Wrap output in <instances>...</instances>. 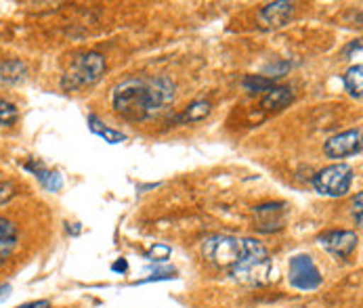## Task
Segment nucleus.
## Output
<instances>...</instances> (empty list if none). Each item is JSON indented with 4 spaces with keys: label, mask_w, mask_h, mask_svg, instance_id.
<instances>
[{
    "label": "nucleus",
    "mask_w": 363,
    "mask_h": 308,
    "mask_svg": "<svg viewBox=\"0 0 363 308\" xmlns=\"http://www.w3.org/2000/svg\"><path fill=\"white\" fill-rule=\"evenodd\" d=\"M174 82L164 76H137L113 89V109L128 122H145L174 99Z\"/></svg>",
    "instance_id": "obj_1"
},
{
    "label": "nucleus",
    "mask_w": 363,
    "mask_h": 308,
    "mask_svg": "<svg viewBox=\"0 0 363 308\" xmlns=\"http://www.w3.org/2000/svg\"><path fill=\"white\" fill-rule=\"evenodd\" d=\"M271 270L273 262L269 260L267 248L257 239L244 237V256L233 268H229V275L244 285L259 287L271 281Z\"/></svg>",
    "instance_id": "obj_2"
},
{
    "label": "nucleus",
    "mask_w": 363,
    "mask_h": 308,
    "mask_svg": "<svg viewBox=\"0 0 363 308\" xmlns=\"http://www.w3.org/2000/svg\"><path fill=\"white\" fill-rule=\"evenodd\" d=\"M105 74V57L99 52H84L76 57L65 72L61 86L65 91H80L84 86L95 84Z\"/></svg>",
    "instance_id": "obj_3"
},
{
    "label": "nucleus",
    "mask_w": 363,
    "mask_h": 308,
    "mask_svg": "<svg viewBox=\"0 0 363 308\" xmlns=\"http://www.w3.org/2000/svg\"><path fill=\"white\" fill-rule=\"evenodd\" d=\"M355 172L349 164H332L313 176V189L325 198H342L353 185Z\"/></svg>",
    "instance_id": "obj_4"
},
{
    "label": "nucleus",
    "mask_w": 363,
    "mask_h": 308,
    "mask_svg": "<svg viewBox=\"0 0 363 308\" xmlns=\"http://www.w3.org/2000/svg\"><path fill=\"white\" fill-rule=\"evenodd\" d=\"M204 256L220 268H233L244 256V239L231 235H212L202 244Z\"/></svg>",
    "instance_id": "obj_5"
},
{
    "label": "nucleus",
    "mask_w": 363,
    "mask_h": 308,
    "mask_svg": "<svg viewBox=\"0 0 363 308\" xmlns=\"http://www.w3.org/2000/svg\"><path fill=\"white\" fill-rule=\"evenodd\" d=\"M288 279L292 283V287L301 290V292H311L321 285V273L315 266L311 256H294L290 260V268H288Z\"/></svg>",
    "instance_id": "obj_6"
},
{
    "label": "nucleus",
    "mask_w": 363,
    "mask_h": 308,
    "mask_svg": "<svg viewBox=\"0 0 363 308\" xmlns=\"http://www.w3.org/2000/svg\"><path fill=\"white\" fill-rule=\"evenodd\" d=\"M323 152L332 159H342L349 155L362 154V128L347 130V132H340V135L328 139L323 145Z\"/></svg>",
    "instance_id": "obj_7"
},
{
    "label": "nucleus",
    "mask_w": 363,
    "mask_h": 308,
    "mask_svg": "<svg viewBox=\"0 0 363 308\" xmlns=\"http://www.w3.org/2000/svg\"><path fill=\"white\" fill-rule=\"evenodd\" d=\"M319 244L332 256L349 258L355 252V248L359 244V237L353 231H328V233L319 235Z\"/></svg>",
    "instance_id": "obj_8"
},
{
    "label": "nucleus",
    "mask_w": 363,
    "mask_h": 308,
    "mask_svg": "<svg viewBox=\"0 0 363 308\" xmlns=\"http://www.w3.org/2000/svg\"><path fill=\"white\" fill-rule=\"evenodd\" d=\"M294 17V4L286 2V0H277L271 2L267 6H262L259 13L260 23L269 30H279L284 28L290 19Z\"/></svg>",
    "instance_id": "obj_9"
},
{
    "label": "nucleus",
    "mask_w": 363,
    "mask_h": 308,
    "mask_svg": "<svg viewBox=\"0 0 363 308\" xmlns=\"http://www.w3.org/2000/svg\"><path fill=\"white\" fill-rule=\"evenodd\" d=\"M284 204H262L255 207L257 220H259V231L271 233L279 231L284 227Z\"/></svg>",
    "instance_id": "obj_10"
},
{
    "label": "nucleus",
    "mask_w": 363,
    "mask_h": 308,
    "mask_svg": "<svg viewBox=\"0 0 363 308\" xmlns=\"http://www.w3.org/2000/svg\"><path fill=\"white\" fill-rule=\"evenodd\" d=\"M26 170L32 172V174L38 178V183H40L47 191H51V193H59V191H61L63 178H61V174H59L57 170L47 168L45 164H40V161H36V159H30V161L26 164Z\"/></svg>",
    "instance_id": "obj_11"
},
{
    "label": "nucleus",
    "mask_w": 363,
    "mask_h": 308,
    "mask_svg": "<svg viewBox=\"0 0 363 308\" xmlns=\"http://www.w3.org/2000/svg\"><path fill=\"white\" fill-rule=\"evenodd\" d=\"M17 248V227L13 220L0 216V262L9 260Z\"/></svg>",
    "instance_id": "obj_12"
},
{
    "label": "nucleus",
    "mask_w": 363,
    "mask_h": 308,
    "mask_svg": "<svg viewBox=\"0 0 363 308\" xmlns=\"http://www.w3.org/2000/svg\"><path fill=\"white\" fill-rule=\"evenodd\" d=\"M89 128H91V132H93V135L101 137L105 143H109V145H118V143H124V141H126V135H124V132H120V130H113V128L105 126L104 122H101L95 113H91V115H89Z\"/></svg>",
    "instance_id": "obj_13"
},
{
    "label": "nucleus",
    "mask_w": 363,
    "mask_h": 308,
    "mask_svg": "<svg viewBox=\"0 0 363 308\" xmlns=\"http://www.w3.org/2000/svg\"><path fill=\"white\" fill-rule=\"evenodd\" d=\"M292 103V91L284 89V86H273L271 91H267V95L260 99V107L271 111V109H281L286 105Z\"/></svg>",
    "instance_id": "obj_14"
},
{
    "label": "nucleus",
    "mask_w": 363,
    "mask_h": 308,
    "mask_svg": "<svg viewBox=\"0 0 363 308\" xmlns=\"http://www.w3.org/2000/svg\"><path fill=\"white\" fill-rule=\"evenodd\" d=\"M26 74H28V69L19 59H11V61L0 63V80L2 82H19V80H23Z\"/></svg>",
    "instance_id": "obj_15"
},
{
    "label": "nucleus",
    "mask_w": 363,
    "mask_h": 308,
    "mask_svg": "<svg viewBox=\"0 0 363 308\" xmlns=\"http://www.w3.org/2000/svg\"><path fill=\"white\" fill-rule=\"evenodd\" d=\"M363 67L362 65H353L349 67V72L345 74V86H347V93L355 99H362L363 91Z\"/></svg>",
    "instance_id": "obj_16"
},
{
    "label": "nucleus",
    "mask_w": 363,
    "mask_h": 308,
    "mask_svg": "<svg viewBox=\"0 0 363 308\" xmlns=\"http://www.w3.org/2000/svg\"><path fill=\"white\" fill-rule=\"evenodd\" d=\"M210 113V103L208 101H196L194 105H189V109L179 118L181 122H200L204 120Z\"/></svg>",
    "instance_id": "obj_17"
},
{
    "label": "nucleus",
    "mask_w": 363,
    "mask_h": 308,
    "mask_svg": "<svg viewBox=\"0 0 363 308\" xmlns=\"http://www.w3.org/2000/svg\"><path fill=\"white\" fill-rule=\"evenodd\" d=\"M244 89L250 93H267L273 89V80L267 76H246L244 80Z\"/></svg>",
    "instance_id": "obj_18"
},
{
    "label": "nucleus",
    "mask_w": 363,
    "mask_h": 308,
    "mask_svg": "<svg viewBox=\"0 0 363 308\" xmlns=\"http://www.w3.org/2000/svg\"><path fill=\"white\" fill-rule=\"evenodd\" d=\"M17 118H19L17 105L0 99V126H13V124L17 122Z\"/></svg>",
    "instance_id": "obj_19"
},
{
    "label": "nucleus",
    "mask_w": 363,
    "mask_h": 308,
    "mask_svg": "<svg viewBox=\"0 0 363 308\" xmlns=\"http://www.w3.org/2000/svg\"><path fill=\"white\" fill-rule=\"evenodd\" d=\"M147 258L154 260V262H164L170 258V248L166 244H156L150 252H147Z\"/></svg>",
    "instance_id": "obj_20"
},
{
    "label": "nucleus",
    "mask_w": 363,
    "mask_h": 308,
    "mask_svg": "<svg viewBox=\"0 0 363 308\" xmlns=\"http://www.w3.org/2000/svg\"><path fill=\"white\" fill-rule=\"evenodd\" d=\"M15 195H17L15 185H13V183H9V181H0V205L9 204Z\"/></svg>",
    "instance_id": "obj_21"
},
{
    "label": "nucleus",
    "mask_w": 363,
    "mask_h": 308,
    "mask_svg": "<svg viewBox=\"0 0 363 308\" xmlns=\"http://www.w3.org/2000/svg\"><path fill=\"white\" fill-rule=\"evenodd\" d=\"M362 204H363V195L362 193H357V198H355V205H353V216H355V222H357V227H362Z\"/></svg>",
    "instance_id": "obj_22"
},
{
    "label": "nucleus",
    "mask_w": 363,
    "mask_h": 308,
    "mask_svg": "<svg viewBox=\"0 0 363 308\" xmlns=\"http://www.w3.org/2000/svg\"><path fill=\"white\" fill-rule=\"evenodd\" d=\"M17 308H51V302L49 300H38V302H28V304H21Z\"/></svg>",
    "instance_id": "obj_23"
},
{
    "label": "nucleus",
    "mask_w": 363,
    "mask_h": 308,
    "mask_svg": "<svg viewBox=\"0 0 363 308\" xmlns=\"http://www.w3.org/2000/svg\"><path fill=\"white\" fill-rule=\"evenodd\" d=\"M9 294H11V285H9V283L0 285V300H4V298H6Z\"/></svg>",
    "instance_id": "obj_24"
},
{
    "label": "nucleus",
    "mask_w": 363,
    "mask_h": 308,
    "mask_svg": "<svg viewBox=\"0 0 363 308\" xmlns=\"http://www.w3.org/2000/svg\"><path fill=\"white\" fill-rule=\"evenodd\" d=\"M113 270H126V262H124V260H120L118 264H113Z\"/></svg>",
    "instance_id": "obj_25"
}]
</instances>
